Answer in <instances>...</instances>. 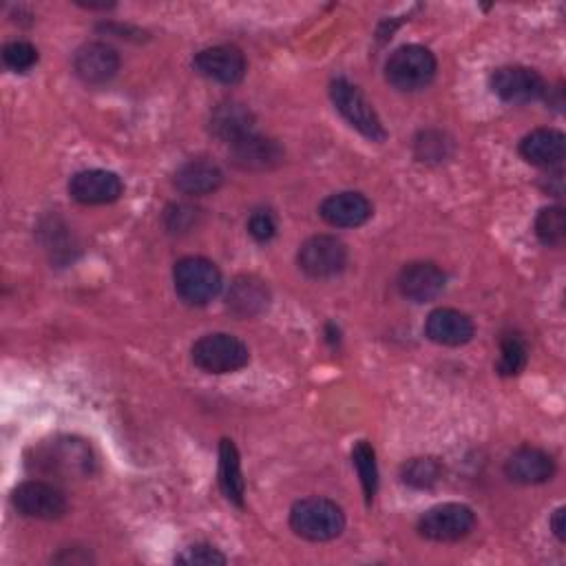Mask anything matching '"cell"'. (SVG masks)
Returning <instances> with one entry per match:
<instances>
[{
	"instance_id": "7",
	"label": "cell",
	"mask_w": 566,
	"mask_h": 566,
	"mask_svg": "<svg viewBox=\"0 0 566 566\" xmlns=\"http://www.w3.org/2000/svg\"><path fill=\"white\" fill-rule=\"evenodd\" d=\"M248 359V348L232 335H206L193 345V363L209 374L237 372Z\"/></svg>"
},
{
	"instance_id": "10",
	"label": "cell",
	"mask_w": 566,
	"mask_h": 566,
	"mask_svg": "<svg viewBox=\"0 0 566 566\" xmlns=\"http://www.w3.org/2000/svg\"><path fill=\"white\" fill-rule=\"evenodd\" d=\"M120 70V55L106 42H87L74 55L76 76L91 87L106 85Z\"/></svg>"
},
{
	"instance_id": "1",
	"label": "cell",
	"mask_w": 566,
	"mask_h": 566,
	"mask_svg": "<svg viewBox=\"0 0 566 566\" xmlns=\"http://www.w3.org/2000/svg\"><path fill=\"white\" fill-rule=\"evenodd\" d=\"M292 531L310 542H328L341 536L345 527V516L341 507L326 498L299 500L290 512Z\"/></svg>"
},
{
	"instance_id": "6",
	"label": "cell",
	"mask_w": 566,
	"mask_h": 566,
	"mask_svg": "<svg viewBox=\"0 0 566 566\" xmlns=\"http://www.w3.org/2000/svg\"><path fill=\"white\" fill-rule=\"evenodd\" d=\"M348 250L330 235L310 237L299 250V268L312 279H332L345 271Z\"/></svg>"
},
{
	"instance_id": "28",
	"label": "cell",
	"mask_w": 566,
	"mask_h": 566,
	"mask_svg": "<svg viewBox=\"0 0 566 566\" xmlns=\"http://www.w3.org/2000/svg\"><path fill=\"white\" fill-rule=\"evenodd\" d=\"M3 60L5 65L18 74H25L29 72L36 62H38V51L34 45L29 42H23V40H16V42H10L5 45L3 49Z\"/></svg>"
},
{
	"instance_id": "2",
	"label": "cell",
	"mask_w": 566,
	"mask_h": 566,
	"mask_svg": "<svg viewBox=\"0 0 566 566\" xmlns=\"http://www.w3.org/2000/svg\"><path fill=\"white\" fill-rule=\"evenodd\" d=\"M436 76V58L420 45L399 47L386 65L388 83L399 91H420Z\"/></svg>"
},
{
	"instance_id": "24",
	"label": "cell",
	"mask_w": 566,
	"mask_h": 566,
	"mask_svg": "<svg viewBox=\"0 0 566 566\" xmlns=\"http://www.w3.org/2000/svg\"><path fill=\"white\" fill-rule=\"evenodd\" d=\"M352 461L359 471L365 500L372 502L376 495V489H379V467H376L374 448L369 443H365V440H361V443H356V448L352 450Z\"/></svg>"
},
{
	"instance_id": "18",
	"label": "cell",
	"mask_w": 566,
	"mask_h": 566,
	"mask_svg": "<svg viewBox=\"0 0 566 566\" xmlns=\"http://www.w3.org/2000/svg\"><path fill=\"white\" fill-rule=\"evenodd\" d=\"M322 217L337 228H356L361 224H365L372 217V204L367 202L365 196L361 193H337L330 196L322 209H319Z\"/></svg>"
},
{
	"instance_id": "16",
	"label": "cell",
	"mask_w": 566,
	"mask_h": 566,
	"mask_svg": "<svg viewBox=\"0 0 566 566\" xmlns=\"http://www.w3.org/2000/svg\"><path fill=\"white\" fill-rule=\"evenodd\" d=\"M268 299H271V292L262 279H257L253 275H243L230 284L228 294H226V305L235 317L250 319L268 307Z\"/></svg>"
},
{
	"instance_id": "23",
	"label": "cell",
	"mask_w": 566,
	"mask_h": 566,
	"mask_svg": "<svg viewBox=\"0 0 566 566\" xmlns=\"http://www.w3.org/2000/svg\"><path fill=\"white\" fill-rule=\"evenodd\" d=\"M219 485L224 495L232 502V505H243V476H241V463L239 452L232 440H222L219 445Z\"/></svg>"
},
{
	"instance_id": "30",
	"label": "cell",
	"mask_w": 566,
	"mask_h": 566,
	"mask_svg": "<svg viewBox=\"0 0 566 566\" xmlns=\"http://www.w3.org/2000/svg\"><path fill=\"white\" fill-rule=\"evenodd\" d=\"M248 232L253 235L257 241H271L273 237H275V232H277V226H275V219H273V215L271 213H266V211H257V213H253L250 215V219H248Z\"/></svg>"
},
{
	"instance_id": "13",
	"label": "cell",
	"mask_w": 566,
	"mask_h": 566,
	"mask_svg": "<svg viewBox=\"0 0 566 566\" xmlns=\"http://www.w3.org/2000/svg\"><path fill=\"white\" fill-rule=\"evenodd\" d=\"M425 332L438 345L458 348V345H465L471 341L474 324L467 314H463L454 307H438L427 317Z\"/></svg>"
},
{
	"instance_id": "15",
	"label": "cell",
	"mask_w": 566,
	"mask_h": 566,
	"mask_svg": "<svg viewBox=\"0 0 566 566\" xmlns=\"http://www.w3.org/2000/svg\"><path fill=\"white\" fill-rule=\"evenodd\" d=\"M255 115L241 102H222L211 113V134L228 144L253 136Z\"/></svg>"
},
{
	"instance_id": "17",
	"label": "cell",
	"mask_w": 566,
	"mask_h": 566,
	"mask_svg": "<svg viewBox=\"0 0 566 566\" xmlns=\"http://www.w3.org/2000/svg\"><path fill=\"white\" fill-rule=\"evenodd\" d=\"M38 463L45 465L47 471L87 474L91 469V454L80 440L65 438V440H53L49 448H45L38 456Z\"/></svg>"
},
{
	"instance_id": "25",
	"label": "cell",
	"mask_w": 566,
	"mask_h": 566,
	"mask_svg": "<svg viewBox=\"0 0 566 566\" xmlns=\"http://www.w3.org/2000/svg\"><path fill=\"white\" fill-rule=\"evenodd\" d=\"M536 232L546 246H562L566 239V215L564 209L551 206L540 211L536 219Z\"/></svg>"
},
{
	"instance_id": "31",
	"label": "cell",
	"mask_w": 566,
	"mask_h": 566,
	"mask_svg": "<svg viewBox=\"0 0 566 566\" xmlns=\"http://www.w3.org/2000/svg\"><path fill=\"white\" fill-rule=\"evenodd\" d=\"M551 527H553V533L557 536V540L564 542V531H566V527H564V510H557V512L553 514Z\"/></svg>"
},
{
	"instance_id": "9",
	"label": "cell",
	"mask_w": 566,
	"mask_h": 566,
	"mask_svg": "<svg viewBox=\"0 0 566 566\" xmlns=\"http://www.w3.org/2000/svg\"><path fill=\"white\" fill-rule=\"evenodd\" d=\"M491 89L498 98L512 104L536 102L546 93L542 76L527 67H502L491 76Z\"/></svg>"
},
{
	"instance_id": "5",
	"label": "cell",
	"mask_w": 566,
	"mask_h": 566,
	"mask_svg": "<svg viewBox=\"0 0 566 566\" xmlns=\"http://www.w3.org/2000/svg\"><path fill=\"white\" fill-rule=\"evenodd\" d=\"M476 516L458 502H448L425 512L418 520V533L433 542H458L471 533Z\"/></svg>"
},
{
	"instance_id": "8",
	"label": "cell",
	"mask_w": 566,
	"mask_h": 566,
	"mask_svg": "<svg viewBox=\"0 0 566 566\" xmlns=\"http://www.w3.org/2000/svg\"><path fill=\"white\" fill-rule=\"evenodd\" d=\"M14 507L34 520H58L67 514V498L58 487L42 480H27L14 489Z\"/></svg>"
},
{
	"instance_id": "4",
	"label": "cell",
	"mask_w": 566,
	"mask_h": 566,
	"mask_svg": "<svg viewBox=\"0 0 566 566\" xmlns=\"http://www.w3.org/2000/svg\"><path fill=\"white\" fill-rule=\"evenodd\" d=\"M332 102L337 106V111L352 124V127L363 134L367 140L372 142H383L386 140V129L376 115V111L372 109V104L367 102V98L348 80H335L332 83Z\"/></svg>"
},
{
	"instance_id": "11",
	"label": "cell",
	"mask_w": 566,
	"mask_h": 566,
	"mask_svg": "<svg viewBox=\"0 0 566 566\" xmlns=\"http://www.w3.org/2000/svg\"><path fill=\"white\" fill-rule=\"evenodd\" d=\"M193 67L209 80L222 85H237L246 74V58L237 47L219 45L196 55Z\"/></svg>"
},
{
	"instance_id": "26",
	"label": "cell",
	"mask_w": 566,
	"mask_h": 566,
	"mask_svg": "<svg viewBox=\"0 0 566 566\" xmlns=\"http://www.w3.org/2000/svg\"><path fill=\"white\" fill-rule=\"evenodd\" d=\"M527 365V345L520 337H505L500 341V359H498V372L502 376H516Z\"/></svg>"
},
{
	"instance_id": "12",
	"label": "cell",
	"mask_w": 566,
	"mask_h": 566,
	"mask_svg": "<svg viewBox=\"0 0 566 566\" xmlns=\"http://www.w3.org/2000/svg\"><path fill=\"white\" fill-rule=\"evenodd\" d=\"M124 191L122 179L111 173V171H83L72 177L70 181V193L76 202L85 206H100V204H111L120 200Z\"/></svg>"
},
{
	"instance_id": "29",
	"label": "cell",
	"mask_w": 566,
	"mask_h": 566,
	"mask_svg": "<svg viewBox=\"0 0 566 566\" xmlns=\"http://www.w3.org/2000/svg\"><path fill=\"white\" fill-rule=\"evenodd\" d=\"M177 562L188 566H213V564H226V557L211 544H193L177 555Z\"/></svg>"
},
{
	"instance_id": "14",
	"label": "cell",
	"mask_w": 566,
	"mask_h": 566,
	"mask_svg": "<svg viewBox=\"0 0 566 566\" xmlns=\"http://www.w3.org/2000/svg\"><path fill=\"white\" fill-rule=\"evenodd\" d=\"M399 288L405 299L414 303H427L445 290V275L429 262L410 264L399 277Z\"/></svg>"
},
{
	"instance_id": "22",
	"label": "cell",
	"mask_w": 566,
	"mask_h": 566,
	"mask_svg": "<svg viewBox=\"0 0 566 566\" xmlns=\"http://www.w3.org/2000/svg\"><path fill=\"white\" fill-rule=\"evenodd\" d=\"M520 153L533 166H559L566 153V138L555 129H538L520 142Z\"/></svg>"
},
{
	"instance_id": "19",
	"label": "cell",
	"mask_w": 566,
	"mask_h": 566,
	"mask_svg": "<svg viewBox=\"0 0 566 566\" xmlns=\"http://www.w3.org/2000/svg\"><path fill=\"white\" fill-rule=\"evenodd\" d=\"M230 155L232 162L243 171H268L284 160V151L277 142L260 138L255 134L230 144Z\"/></svg>"
},
{
	"instance_id": "27",
	"label": "cell",
	"mask_w": 566,
	"mask_h": 566,
	"mask_svg": "<svg viewBox=\"0 0 566 566\" xmlns=\"http://www.w3.org/2000/svg\"><path fill=\"white\" fill-rule=\"evenodd\" d=\"M440 465L433 458H414L403 467V482L416 489H427L440 480Z\"/></svg>"
},
{
	"instance_id": "21",
	"label": "cell",
	"mask_w": 566,
	"mask_h": 566,
	"mask_svg": "<svg viewBox=\"0 0 566 566\" xmlns=\"http://www.w3.org/2000/svg\"><path fill=\"white\" fill-rule=\"evenodd\" d=\"M224 175L217 164L209 160H191L175 173V186L184 196H209L222 186Z\"/></svg>"
},
{
	"instance_id": "3",
	"label": "cell",
	"mask_w": 566,
	"mask_h": 566,
	"mask_svg": "<svg viewBox=\"0 0 566 566\" xmlns=\"http://www.w3.org/2000/svg\"><path fill=\"white\" fill-rule=\"evenodd\" d=\"M175 290L188 305H206L222 290V273L204 257H186L173 271Z\"/></svg>"
},
{
	"instance_id": "20",
	"label": "cell",
	"mask_w": 566,
	"mask_h": 566,
	"mask_svg": "<svg viewBox=\"0 0 566 566\" xmlns=\"http://www.w3.org/2000/svg\"><path fill=\"white\" fill-rule=\"evenodd\" d=\"M507 476L520 485H542L551 480L555 465L553 458L536 448H523L514 452L505 465Z\"/></svg>"
}]
</instances>
